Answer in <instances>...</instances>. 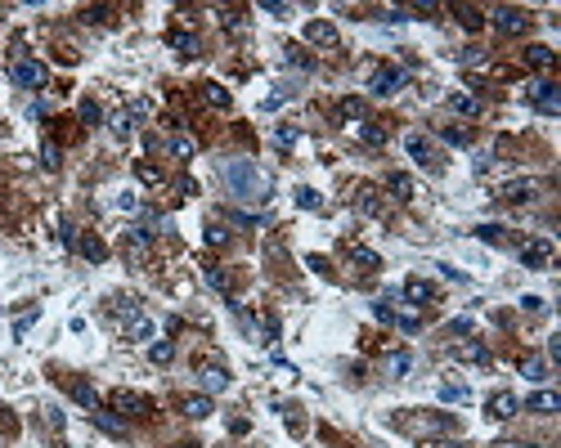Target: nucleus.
I'll return each instance as SVG.
<instances>
[{"label": "nucleus", "mask_w": 561, "mask_h": 448, "mask_svg": "<svg viewBox=\"0 0 561 448\" xmlns=\"http://www.w3.org/2000/svg\"><path fill=\"white\" fill-rule=\"evenodd\" d=\"M225 184H230V193L239 197V202H270V175H265L256 161H243V157H234V161H225Z\"/></svg>", "instance_id": "f257e3e1"}, {"label": "nucleus", "mask_w": 561, "mask_h": 448, "mask_svg": "<svg viewBox=\"0 0 561 448\" xmlns=\"http://www.w3.org/2000/svg\"><path fill=\"white\" fill-rule=\"evenodd\" d=\"M112 314H117L121 332H126L130 341H153V319H144L135 301H117V310H112Z\"/></svg>", "instance_id": "f03ea898"}, {"label": "nucleus", "mask_w": 561, "mask_h": 448, "mask_svg": "<svg viewBox=\"0 0 561 448\" xmlns=\"http://www.w3.org/2000/svg\"><path fill=\"white\" fill-rule=\"evenodd\" d=\"M9 81H14L18 90H41V85L50 81V72H45V63H36V59H14L9 63Z\"/></svg>", "instance_id": "7ed1b4c3"}, {"label": "nucleus", "mask_w": 561, "mask_h": 448, "mask_svg": "<svg viewBox=\"0 0 561 448\" xmlns=\"http://www.w3.org/2000/svg\"><path fill=\"white\" fill-rule=\"evenodd\" d=\"M404 148H408V157H413V161H417L422 170H431V175H440V170H445V157H440V148H435V144H431L426 135H408V139H404Z\"/></svg>", "instance_id": "20e7f679"}, {"label": "nucleus", "mask_w": 561, "mask_h": 448, "mask_svg": "<svg viewBox=\"0 0 561 448\" xmlns=\"http://www.w3.org/2000/svg\"><path fill=\"white\" fill-rule=\"evenodd\" d=\"M485 18H490L503 36H526L530 32V14H526V9H517V5H499L494 14H485Z\"/></svg>", "instance_id": "39448f33"}, {"label": "nucleus", "mask_w": 561, "mask_h": 448, "mask_svg": "<svg viewBox=\"0 0 561 448\" xmlns=\"http://www.w3.org/2000/svg\"><path fill=\"white\" fill-rule=\"evenodd\" d=\"M112 413L121 417H153V399L139 390H112Z\"/></svg>", "instance_id": "423d86ee"}, {"label": "nucleus", "mask_w": 561, "mask_h": 448, "mask_svg": "<svg viewBox=\"0 0 561 448\" xmlns=\"http://www.w3.org/2000/svg\"><path fill=\"white\" fill-rule=\"evenodd\" d=\"M526 103H535L544 117H557L561 112V90L553 81H535V85H526Z\"/></svg>", "instance_id": "0eeeda50"}, {"label": "nucleus", "mask_w": 561, "mask_h": 448, "mask_svg": "<svg viewBox=\"0 0 561 448\" xmlns=\"http://www.w3.org/2000/svg\"><path fill=\"white\" fill-rule=\"evenodd\" d=\"M153 229H144V224H130L126 233H121V242H126V260H135V265H144L148 260V251H153Z\"/></svg>", "instance_id": "6e6552de"}, {"label": "nucleus", "mask_w": 561, "mask_h": 448, "mask_svg": "<svg viewBox=\"0 0 561 448\" xmlns=\"http://www.w3.org/2000/svg\"><path fill=\"white\" fill-rule=\"evenodd\" d=\"M553 238H530V242H521V265L526 269H548L553 265Z\"/></svg>", "instance_id": "1a4fd4ad"}, {"label": "nucleus", "mask_w": 561, "mask_h": 448, "mask_svg": "<svg viewBox=\"0 0 561 448\" xmlns=\"http://www.w3.org/2000/svg\"><path fill=\"white\" fill-rule=\"evenodd\" d=\"M301 36H306V45H319V50H337V41H341L337 23H328V18H310Z\"/></svg>", "instance_id": "9d476101"}, {"label": "nucleus", "mask_w": 561, "mask_h": 448, "mask_svg": "<svg viewBox=\"0 0 561 448\" xmlns=\"http://www.w3.org/2000/svg\"><path fill=\"white\" fill-rule=\"evenodd\" d=\"M535 193H539V184H535V179H508V184H499V188H494V197H499V202H508V206L530 202Z\"/></svg>", "instance_id": "9b49d317"}, {"label": "nucleus", "mask_w": 561, "mask_h": 448, "mask_svg": "<svg viewBox=\"0 0 561 448\" xmlns=\"http://www.w3.org/2000/svg\"><path fill=\"white\" fill-rule=\"evenodd\" d=\"M485 413H490L494 422H508V417H517V413H521V399L512 395V390H499V395L485 399Z\"/></svg>", "instance_id": "f8f14e48"}, {"label": "nucleus", "mask_w": 561, "mask_h": 448, "mask_svg": "<svg viewBox=\"0 0 561 448\" xmlns=\"http://www.w3.org/2000/svg\"><path fill=\"white\" fill-rule=\"evenodd\" d=\"M454 359H463V364H472V368H490L494 359H490V346H485V341H458V346H454Z\"/></svg>", "instance_id": "ddd939ff"}, {"label": "nucleus", "mask_w": 561, "mask_h": 448, "mask_svg": "<svg viewBox=\"0 0 561 448\" xmlns=\"http://www.w3.org/2000/svg\"><path fill=\"white\" fill-rule=\"evenodd\" d=\"M404 85V68H377L373 72V81H368V90L377 94V99H382V94H395Z\"/></svg>", "instance_id": "4468645a"}, {"label": "nucleus", "mask_w": 561, "mask_h": 448, "mask_svg": "<svg viewBox=\"0 0 561 448\" xmlns=\"http://www.w3.org/2000/svg\"><path fill=\"white\" fill-rule=\"evenodd\" d=\"M346 265H350L355 274H377V269H382V256L368 251V247H350V251H346Z\"/></svg>", "instance_id": "2eb2a0df"}, {"label": "nucleus", "mask_w": 561, "mask_h": 448, "mask_svg": "<svg viewBox=\"0 0 561 448\" xmlns=\"http://www.w3.org/2000/svg\"><path fill=\"white\" fill-rule=\"evenodd\" d=\"M526 413H539V417L561 413V395H557V390H535V395L526 399Z\"/></svg>", "instance_id": "dca6fc26"}, {"label": "nucleus", "mask_w": 561, "mask_h": 448, "mask_svg": "<svg viewBox=\"0 0 561 448\" xmlns=\"http://www.w3.org/2000/svg\"><path fill=\"white\" fill-rule=\"evenodd\" d=\"M386 193H391L395 202H413V197H417V184L404 175V170H391V175H386Z\"/></svg>", "instance_id": "f3484780"}, {"label": "nucleus", "mask_w": 561, "mask_h": 448, "mask_svg": "<svg viewBox=\"0 0 561 448\" xmlns=\"http://www.w3.org/2000/svg\"><path fill=\"white\" fill-rule=\"evenodd\" d=\"M198 386H202V395H221V390H230V373L216 364H207L202 373H198Z\"/></svg>", "instance_id": "a211bd4d"}, {"label": "nucleus", "mask_w": 561, "mask_h": 448, "mask_svg": "<svg viewBox=\"0 0 561 448\" xmlns=\"http://www.w3.org/2000/svg\"><path fill=\"white\" fill-rule=\"evenodd\" d=\"M90 422L99 426L103 435H112V440H126V417H117V413H99V408H94Z\"/></svg>", "instance_id": "6ab92c4d"}, {"label": "nucleus", "mask_w": 561, "mask_h": 448, "mask_svg": "<svg viewBox=\"0 0 561 448\" xmlns=\"http://www.w3.org/2000/svg\"><path fill=\"white\" fill-rule=\"evenodd\" d=\"M400 296L408 305H431L435 301V287H431V283H422V278H408L404 287H400Z\"/></svg>", "instance_id": "aec40b11"}, {"label": "nucleus", "mask_w": 561, "mask_h": 448, "mask_svg": "<svg viewBox=\"0 0 561 448\" xmlns=\"http://www.w3.org/2000/svg\"><path fill=\"white\" fill-rule=\"evenodd\" d=\"M449 112H458V117H481V99L467 90H454L449 94Z\"/></svg>", "instance_id": "412c9836"}, {"label": "nucleus", "mask_w": 561, "mask_h": 448, "mask_svg": "<svg viewBox=\"0 0 561 448\" xmlns=\"http://www.w3.org/2000/svg\"><path fill=\"white\" fill-rule=\"evenodd\" d=\"M180 413H184V417H193V422L212 417V413H216V408H212V395H189L184 404H180Z\"/></svg>", "instance_id": "4be33fe9"}, {"label": "nucleus", "mask_w": 561, "mask_h": 448, "mask_svg": "<svg viewBox=\"0 0 561 448\" xmlns=\"http://www.w3.org/2000/svg\"><path fill=\"white\" fill-rule=\"evenodd\" d=\"M526 63H530L535 72H553V68H557V54L548 50V45H530V50H526Z\"/></svg>", "instance_id": "5701e85b"}, {"label": "nucleus", "mask_w": 561, "mask_h": 448, "mask_svg": "<svg viewBox=\"0 0 561 448\" xmlns=\"http://www.w3.org/2000/svg\"><path fill=\"white\" fill-rule=\"evenodd\" d=\"M382 368L391 377H408V373H413V355H408V350H391V355L382 359Z\"/></svg>", "instance_id": "b1692460"}, {"label": "nucleus", "mask_w": 561, "mask_h": 448, "mask_svg": "<svg viewBox=\"0 0 561 448\" xmlns=\"http://www.w3.org/2000/svg\"><path fill=\"white\" fill-rule=\"evenodd\" d=\"M171 50H175L180 59H198V50H202V45H198L193 32H171Z\"/></svg>", "instance_id": "393cba45"}, {"label": "nucleus", "mask_w": 561, "mask_h": 448, "mask_svg": "<svg viewBox=\"0 0 561 448\" xmlns=\"http://www.w3.org/2000/svg\"><path fill=\"white\" fill-rule=\"evenodd\" d=\"M77 251L85 256V260H108V247H103V238H94V233H85V238H77Z\"/></svg>", "instance_id": "a878e982"}, {"label": "nucleus", "mask_w": 561, "mask_h": 448, "mask_svg": "<svg viewBox=\"0 0 561 448\" xmlns=\"http://www.w3.org/2000/svg\"><path fill=\"white\" fill-rule=\"evenodd\" d=\"M68 390H72V399H77V404L85 408V413H94V408H99V390H94L90 381H72Z\"/></svg>", "instance_id": "bb28decb"}, {"label": "nucleus", "mask_w": 561, "mask_h": 448, "mask_svg": "<svg viewBox=\"0 0 561 448\" xmlns=\"http://www.w3.org/2000/svg\"><path fill=\"white\" fill-rule=\"evenodd\" d=\"M454 18H458L467 32H481L485 27V9H476V5H454Z\"/></svg>", "instance_id": "cd10ccee"}, {"label": "nucleus", "mask_w": 561, "mask_h": 448, "mask_svg": "<svg viewBox=\"0 0 561 448\" xmlns=\"http://www.w3.org/2000/svg\"><path fill=\"white\" fill-rule=\"evenodd\" d=\"M166 152H171L175 161H189V157L198 152V139H189V135H171V139H166Z\"/></svg>", "instance_id": "c85d7f7f"}, {"label": "nucleus", "mask_w": 561, "mask_h": 448, "mask_svg": "<svg viewBox=\"0 0 561 448\" xmlns=\"http://www.w3.org/2000/svg\"><path fill=\"white\" fill-rule=\"evenodd\" d=\"M355 206H359L364 215H382V193L364 184V188H359V197H355Z\"/></svg>", "instance_id": "c756f323"}, {"label": "nucleus", "mask_w": 561, "mask_h": 448, "mask_svg": "<svg viewBox=\"0 0 561 448\" xmlns=\"http://www.w3.org/2000/svg\"><path fill=\"white\" fill-rule=\"evenodd\" d=\"M202 99L212 103V108H221V112H225V108L234 103V99H230V90H225L221 81H207V85H202Z\"/></svg>", "instance_id": "7c9ffc66"}, {"label": "nucleus", "mask_w": 561, "mask_h": 448, "mask_svg": "<svg viewBox=\"0 0 561 448\" xmlns=\"http://www.w3.org/2000/svg\"><path fill=\"white\" fill-rule=\"evenodd\" d=\"M108 130H112V139H130L135 135V117H130V112H112Z\"/></svg>", "instance_id": "2f4dec72"}, {"label": "nucleus", "mask_w": 561, "mask_h": 448, "mask_svg": "<svg viewBox=\"0 0 561 448\" xmlns=\"http://www.w3.org/2000/svg\"><path fill=\"white\" fill-rule=\"evenodd\" d=\"M171 359H175V346H171V341H153V346H148V364L166 368Z\"/></svg>", "instance_id": "473e14b6"}, {"label": "nucleus", "mask_w": 561, "mask_h": 448, "mask_svg": "<svg viewBox=\"0 0 561 448\" xmlns=\"http://www.w3.org/2000/svg\"><path fill=\"white\" fill-rule=\"evenodd\" d=\"M440 404H467V386H458V381H440Z\"/></svg>", "instance_id": "72a5a7b5"}, {"label": "nucleus", "mask_w": 561, "mask_h": 448, "mask_svg": "<svg viewBox=\"0 0 561 448\" xmlns=\"http://www.w3.org/2000/svg\"><path fill=\"white\" fill-rule=\"evenodd\" d=\"M202 274H207V283H212L216 292H225V296H230V274H225L221 265H202Z\"/></svg>", "instance_id": "f704fd0d"}, {"label": "nucleus", "mask_w": 561, "mask_h": 448, "mask_svg": "<svg viewBox=\"0 0 561 448\" xmlns=\"http://www.w3.org/2000/svg\"><path fill=\"white\" fill-rule=\"evenodd\" d=\"M337 112H341L346 121H364V99H355V94H350V99L337 103Z\"/></svg>", "instance_id": "c9c22d12"}, {"label": "nucleus", "mask_w": 561, "mask_h": 448, "mask_svg": "<svg viewBox=\"0 0 561 448\" xmlns=\"http://www.w3.org/2000/svg\"><path fill=\"white\" fill-rule=\"evenodd\" d=\"M359 139H364V144H373V148H382V144H386V130L377 126V121H364V126H359Z\"/></svg>", "instance_id": "e433bc0d"}, {"label": "nucleus", "mask_w": 561, "mask_h": 448, "mask_svg": "<svg viewBox=\"0 0 561 448\" xmlns=\"http://www.w3.org/2000/svg\"><path fill=\"white\" fill-rule=\"evenodd\" d=\"M135 175L144 179V184H162V179H166V170L153 166V161H135Z\"/></svg>", "instance_id": "4c0bfd02"}, {"label": "nucleus", "mask_w": 561, "mask_h": 448, "mask_svg": "<svg viewBox=\"0 0 561 448\" xmlns=\"http://www.w3.org/2000/svg\"><path fill=\"white\" fill-rule=\"evenodd\" d=\"M292 197H297V206H301V211H319V206H323V197L315 193V188H297Z\"/></svg>", "instance_id": "58836bf2"}, {"label": "nucleus", "mask_w": 561, "mask_h": 448, "mask_svg": "<svg viewBox=\"0 0 561 448\" xmlns=\"http://www.w3.org/2000/svg\"><path fill=\"white\" fill-rule=\"evenodd\" d=\"M283 59H288L292 68H315V59H310V54L301 50V45H288V50H283Z\"/></svg>", "instance_id": "ea45409f"}, {"label": "nucleus", "mask_w": 561, "mask_h": 448, "mask_svg": "<svg viewBox=\"0 0 561 448\" xmlns=\"http://www.w3.org/2000/svg\"><path fill=\"white\" fill-rule=\"evenodd\" d=\"M297 139H301L297 126H279V130H274V144H279V148H297Z\"/></svg>", "instance_id": "a19ab883"}, {"label": "nucleus", "mask_w": 561, "mask_h": 448, "mask_svg": "<svg viewBox=\"0 0 561 448\" xmlns=\"http://www.w3.org/2000/svg\"><path fill=\"white\" fill-rule=\"evenodd\" d=\"M36 319H41V310H36V305H32V310H23V314H18V319H14V337H18V341H23V332H27V328H32V323H36Z\"/></svg>", "instance_id": "79ce46f5"}, {"label": "nucleus", "mask_w": 561, "mask_h": 448, "mask_svg": "<svg viewBox=\"0 0 561 448\" xmlns=\"http://www.w3.org/2000/svg\"><path fill=\"white\" fill-rule=\"evenodd\" d=\"M81 121H85V126H99V121H103V108H99L94 99H81Z\"/></svg>", "instance_id": "37998d69"}, {"label": "nucleus", "mask_w": 561, "mask_h": 448, "mask_svg": "<svg viewBox=\"0 0 561 448\" xmlns=\"http://www.w3.org/2000/svg\"><path fill=\"white\" fill-rule=\"evenodd\" d=\"M59 161H63L59 144H50V139H45V148H41V166H45V170H59Z\"/></svg>", "instance_id": "c03bdc74"}, {"label": "nucleus", "mask_w": 561, "mask_h": 448, "mask_svg": "<svg viewBox=\"0 0 561 448\" xmlns=\"http://www.w3.org/2000/svg\"><path fill=\"white\" fill-rule=\"evenodd\" d=\"M395 328H400V332H417V328H422V319L408 314V310H395Z\"/></svg>", "instance_id": "a18cd8bd"}, {"label": "nucleus", "mask_w": 561, "mask_h": 448, "mask_svg": "<svg viewBox=\"0 0 561 448\" xmlns=\"http://www.w3.org/2000/svg\"><path fill=\"white\" fill-rule=\"evenodd\" d=\"M230 242V229L225 224H207V247H225Z\"/></svg>", "instance_id": "49530a36"}, {"label": "nucleus", "mask_w": 561, "mask_h": 448, "mask_svg": "<svg viewBox=\"0 0 561 448\" xmlns=\"http://www.w3.org/2000/svg\"><path fill=\"white\" fill-rule=\"evenodd\" d=\"M521 373H526L530 381H544V377H548V364H544V359H526V368H521Z\"/></svg>", "instance_id": "de8ad7c7"}, {"label": "nucleus", "mask_w": 561, "mask_h": 448, "mask_svg": "<svg viewBox=\"0 0 561 448\" xmlns=\"http://www.w3.org/2000/svg\"><path fill=\"white\" fill-rule=\"evenodd\" d=\"M476 238H481V242H503V229H499V224H481Z\"/></svg>", "instance_id": "09e8293b"}, {"label": "nucleus", "mask_w": 561, "mask_h": 448, "mask_svg": "<svg viewBox=\"0 0 561 448\" xmlns=\"http://www.w3.org/2000/svg\"><path fill=\"white\" fill-rule=\"evenodd\" d=\"M445 144H454V148H467V144H472V135H467V130H445Z\"/></svg>", "instance_id": "8fccbe9b"}, {"label": "nucleus", "mask_w": 561, "mask_h": 448, "mask_svg": "<svg viewBox=\"0 0 561 448\" xmlns=\"http://www.w3.org/2000/svg\"><path fill=\"white\" fill-rule=\"evenodd\" d=\"M175 193H180V197H198V184H193L189 175H180V179H175Z\"/></svg>", "instance_id": "3c124183"}, {"label": "nucleus", "mask_w": 561, "mask_h": 448, "mask_svg": "<svg viewBox=\"0 0 561 448\" xmlns=\"http://www.w3.org/2000/svg\"><path fill=\"white\" fill-rule=\"evenodd\" d=\"M63 422H68V417H63L59 408H45V426H50V431H63Z\"/></svg>", "instance_id": "603ef678"}, {"label": "nucleus", "mask_w": 561, "mask_h": 448, "mask_svg": "<svg viewBox=\"0 0 561 448\" xmlns=\"http://www.w3.org/2000/svg\"><path fill=\"white\" fill-rule=\"evenodd\" d=\"M59 242H68V247H77V229H72L68 220H59Z\"/></svg>", "instance_id": "864d4df0"}, {"label": "nucleus", "mask_w": 561, "mask_h": 448, "mask_svg": "<svg viewBox=\"0 0 561 448\" xmlns=\"http://www.w3.org/2000/svg\"><path fill=\"white\" fill-rule=\"evenodd\" d=\"M306 265H310V269H315V274H323V278H332V265H328V260H323V256H310V260H306Z\"/></svg>", "instance_id": "5fc2aeb1"}, {"label": "nucleus", "mask_w": 561, "mask_h": 448, "mask_svg": "<svg viewBox=\"0 0 561 448\" xmlns=\"http://www.w3.org/2000/svg\"><path fill=\"white\" fill-rule=\"evenodd\" d=\"M225 27H230V32H243V14H239V9H225Z\"/></svg>", "instance_id": "6e6d98bb"}, {"label": "nucleus", "mask_w": 561, "mask_h": 448, "mask_svg": "<svg viewBox=\"0 0 561 448\" xmlns=\"http://www.w3.org/2000/svg\"><path fill=\"white\" fill-rule=\"evenodd\" d=\"M261 9H265V14H274V18H283V14H288V9H292V5H283V0H265V5H261Z\"/></svg>", "instance_id": "4d7b16f0"}, {"label": "nucleus", "mask_w": 561, "mask_h": 448, "mask_svg": "<svg viewBox=\"0 0 561 448\" xmlns=\"http://www.w3.org/2000/svg\"><path fill=\"white\" fill-rule=\"evenodd\" d=\"M449 332H454V337H472V319H454Z\"/></svg>", "instance_id": "13d9d810"}, {"label": "nucleus", "mask_w": 561, "mask_h": 448, "mask_svg": "<svg viewBox=\"0 0 561 448\" xmlns=\"http://www.w3.org/2000/svg\"><path fill=\"white\" fill-rule=\"evenodd\" d=\"M117 206H121V211H139V197H135V193H121Z\"/></svg>", "instance_id": "bf43d9fd"}, {"label": "nucleus", "mask_w": 561, "mask_h": 448, "mask_svg": "<svg viewBox=\"0 0 561 448\" xmlns=\"http://www.w3.org/2000/svg\"><path fill=\"white\" fill-rule=\"evenodd\" d=\"M521 305H526V314H544V301H539V296H526Z\"/></svg>", "instance_id": "052dcab7"}, {"label": "nucleus", "mask_w": 561, "mask_h": 448, "mask_svg": "<svg viewBox=\"0 0 561 448\" xmlns=\"http://www.w3.org/2000/svg\"><path fill=\"white\" fill-rule=\"evenodd\" d=\"M85 18H90V23H108V9H103V5L99 9H85Z\"/></svg>", "instance_id": "680f3d73"}, {"label": "nucleus", "mask_w": 561, "mask_h": 448, "mask_svg": "<svg viewBox=\"0 0 561 448\" xmlns=\"http://www.w3.org/2000/svg\"><path fill=\"white\" fill-rule=\"evenodd\" d=\"M499 448H539V444H499Z\"/></svg>", "instance_id": "e2e57ef3"}, {"label": "nucleus", "mask_w": 561, "mask_h": 448, "mask_svg": "<svg viewBox=\"0 0 561 448\" xmlns=\"http://www.w3.org/2000/svg\"><path fill=\"white\" fill-rule=\"evenodd\" d=\"M175 448H198V444H175Z\"/></svg>", "instance_id": "0e129e2a"}]
</instances>
